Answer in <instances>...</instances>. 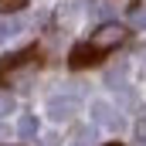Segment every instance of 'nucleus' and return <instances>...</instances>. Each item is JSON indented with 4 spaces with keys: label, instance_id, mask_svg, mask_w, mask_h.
Listing matches in <instances>:
<instances>
[{
    "label": "nucleus",
    "instance_id": "nucleus-3",
    "mask_svg": "<svg viewBox=\"0 0 146 146\" xmlns=\"http://www.w3.org/2000/svg\"><path fill=\"white\" fill-rule=\"evenodd\" d=\"M99 58H102V54L85 41V44H75L72 48V58H68V61H72V68H88V65H95Z\"/></svg>",
    "mask_w": 146,
    "mask_h": 146
},
{
    "label": "nucleus",
    "instance_id": "nucleus-12",
    "mask_svg": "<svg viewBox=\"0 0 146 146\" xmlns=\"http://www.w3.org/2000/svg\"><path fill=\"white\" fill-rule=\"evenodd\" d=\"M106 146H119V143H106Z\"/></svg>",
    "mask_w": 146,
    "mask_h": 146
},
{
    "label": "nucleus",
    "instance_id": "nucleus-8",
    "mask_svg": "<svg viewBox=\"0 0 146 146\" xmlns=\"http://www.w3.org/2000/svg\"><path fill=\"white\" fill-rule=\"evenodd\" d=\"M133 24L136 27H146V3L143 7H133Z\"/></svg>",
    "mask_w": 146,
    "mask_h": 146
},
{
    "label": "nucleus",
    "instance_id": "nucleus-13",
    "mask_svg": "<svg viewBox=\"0 0 146 146\" xmlns=\"http://www.w3.org/2000/svg\"><path fill=\"white\" fill-rule=\"evenodd\" d=\"M75 146H85V143H75Z\"/></svg>",
    "mask_w": 146,
    "mask_h": 146
},
{
    "label": "nucleus",
    "instance_id": "nucleus-9",
    "mask_svg": "<svg viewBox=\"0 0 146 146\" xmlns=\"http://www.w3.org/2000/svg\"><path fill=\"white\" fill-rule=\"evenodd\" d=\"M10 109H14V99H10V95H0V115L10 112Z\"/></svg>",
    "mask_w": 146,
    "mask_h": 146
},
{
    "label": "nucleus",
    "instance_id": "nucleus-5",
    "mask_svg": "<svg viewBox=\"0 0 146 146\" xmlns=\"http://www.w3.org/2000/svg\"><path fill=\"white\" fill-rule=\"evenodd\" d=\"M17 133H21L24 139H31V136L37 133V119H34V115H24V119L17 122Z\"/></svg>",
    "mask_w": 146,
    "mask_h": 146
},
{
    "label": "nucleus",
    "instance_id": "nucleus-2",
    "mask_svg": "<svg viewBox=\"0 0 146 146\" xmlns=\"http://www.w3.org/2000/svg\"><path fill=\"white\" fill-rule=\"evenodd\" d=\"M37 68V48H27V51H21V54H10L7 61H0V82H10L14 75H21L24 68Z\"/></svg>",
    "mask_w": 146,
    "mask_h": 146
},
{
    "label": "nucleus",
    "instance_id": "nucleus-11",
    "mask_svg": "<svg viewBox=\"0 0 146 146\" xmlns=\"http://www.w3.org/2000/svg\"><path fill=\"white\" fill-rule=\"evenodd\" d=\"M7 136H10V129H7V126L0 122V139H7Z\"/></svg>",
    "mask_w": 146,
    "mask_h": 146
},
{
    "label": "nucleus",
    "instance_id": "nucleus-4",
    "mask_svg": "<svg viewBox=\"0 0 146 146\" xmlns=\"http://www.w3.org/2000/svg\"><path fill=\"white\" fill-rule=\"evenodd\" d=\"M48 112H51V119H68V115L75 112V99H72V95L51 99V102H48Z\"/></svg>",
    "mask_w": 146,
    "mask_h": 146
},
{
    "label": "nucleus",
    "instance_id": "nucleus-1",
    "mask_svg": "<svg viewBox=\"0 0 146 146\" xmlns=\"http://www.w3.org/2000/svg\"><path fill=\"white\" fill-rule=\"evenodd\" d=\"M122 41H126V27H122V24H102V27L92 34L88 44H92L99 54H106V51H115Z\"/></svg>",
    "mask_w": 146,
    "mask_h": 146
},
{
    "label": "nucleus",
    "instance_id": "nucleus-7",
    "mask_svg": "<svg viewBox=\"0 0 146 146\" xmlns=\"http://www.w3.org/2000/svg\"><path fill=\"white\" fill-rule=\"evenodd\" d=\"M21 27H17V21H0V41L3 37H10V34H17Z\"/></svg>",
    "mask_w": 146,
    "mask_h": 146
},
{
    "label": "nucleus",
    "instance_id": "nucleus-10",
    "mask_svg": "<svg viewBox=\"0 0 146 146\" xmlns=\"http://www.w3.org/2000/svg\"><path fill=\"white\" fill-rule=\"evenodd\" d=\"M139 143H146V112H143V119H139Z\"/></svg>",
    "mask_w": 146,
    "mask_h": 146
},
{
    "label": "nucleus",
    "instance_id": "nucleus-6",
    "mask_svg": "<svg viewBox=\"0 0 146 146\" xmlns=\"http://www.w3.org/2000/svg\"><path fill=\"white\" fill-rule=\"evenodd\" d=\"M27 0H0V14H17Z\"/></svg>",
    "mask_w": 146,
    "mask_h": 146
}]
</instances>
